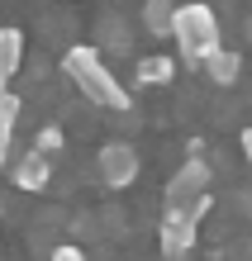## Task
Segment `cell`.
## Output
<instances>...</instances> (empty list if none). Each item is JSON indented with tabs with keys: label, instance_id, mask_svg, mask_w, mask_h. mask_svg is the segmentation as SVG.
<instances>
[{
	"label": "cell",
	"instance_id": "obj_11",
	"mask_svg": "<svg viewBox=\"0 0 252 261\" xmlns=\"http://www.w3.org/2000/svg\"><path fill=\"white\" fill-rule=\"evenodd\" d=\"M171 76H176V62H171L167 53H157V57H138V81H143V86H167Z\"/></svg>",
	"mask_w": 252,
	"mask_h": 261
},
{
	"label": "cell",
	"instance_id": "obj_12",
	"mask_svg": "<svg viewBox=\"0 0 252 261\" xmlns=\"http://www.w3.org/2000/svg\"><path fill=\"white\" fill-rule=\"evenodd\" d=\"M34 147L53 157V152H62V147H67V138H62V128H57V124H48V128H43V133L34 138Z\"/></svg>",
	"mask_w": 252,
	"mask_h": 261
},
{
	"label": "cell",
	"instance_id": "obj_4",
	"mask_svg": "<svg viewBox=\"0 0 252 261\" xmlns=\"http://www.w3.org/2000/svg\"><path fill=\"white\" fill-rule=\"evenodd\" d=\"M138 171H143V162H138V147H129V143H105L96 152V176L105 190H129Z\"/></svg>",
	"mask_w": 252,
	"mask_h": 261
},
{
	"label": "cell",
	"instance_id": "obj_2",
	"mask_svg": "<svg viewBox=\"0 0 252 261\" xmlns=\"http://www.w3.org/2000/svg\"><path fill=\"white\" fill-rule=\"evenodd\" d=\"M171 38H176V53L191 67H200L214 48H224V43H219V19H214V10L204 5V0L176 5V14H171Z\"/></svg>",
	"mask_w": 252,
	"mask_h": 261
},
{
	"label": "cell",
	"instance_id": "obj_1",
	"mask_svg": "<svg viewBox=\"0 0 252 261\" xmlns=\"http://www.w3.org/2000/svg\"><path fill=\"white\" fill-rule=\"evenodd\" d=\"M62 76L81 90V95L96 105V110H114V114H124L129 110V90H124V81L114 71H109V62L100 57V48H90V43H76V48H67L62 53Z\"/></svg>",
	"mask_w": 252,
	"mask_h": 261
},
{
	"label": "cell",
	"instance_id": "obj_14",
	"mask_svg": "<svg viewBox=\"0 0 252 261\" xmlns=\"http://www.w3.org/2000/svg\"><path fill=\"white\" fill-rule=\"evenodd\" d=\"M243 152H247V166H252V128H243Z\"/></svg>",
	"mask_w": 252,
	"mask_h": 261
},
{
	"label": "cell",
	"instance_id": "obj_6",
	"mask_svg": "<svg viewBox=\"0 0 252 261\" xmlns=\"http://www.w3.org/2000/svg\"><path fill=\"white\" fill-rule=\"evenodd\" d=\"M53 180V157L48 152H38V147H29L19 162H14V186L19 190H43Z\"/></svg>",
	"mask_w": 252,
	"mask_h": 261
},
{
	"label": "cell",
	"instance_id": "obj_8",
	"mask_svg": "<svg viewBox=\"0 0 252 261\" xmlns=\"http://www.w3.org/2000/svg\"><path fill=\"white\" fill-rule=\"evenodd\" d=\"M200 71L210 76L214 86H233V81H238V71H243V57H238V53H228V48H214V53L200 62Z\"/></svg>",
	"mask_w": 252,
	"mask_h": 261
},
{
	"label": "cell",
	"instance_id": "obj_7",
	"mask_svg": "<svg viewBox=\"0 0 252 261\" xmlns=\"http://www.w3.org/2000/svg\"><path fill=\"white\" fill-rule=\"evenodd\" d=\"M19 67H24V34L19 29H0V95L10 90Z\"/></svg>",
	"mask_w": 252,
	"mask_h": 261
},
{
	"label": "cell",
	"instance_id": "obj_9",
	"mask_svg": "<svg viewBox=\"0 0 252 261\" xmlns=\"http://www.w3.org/2000/svg\"><path fill=\"white\" fill-rule=\"evenodd\" d=\"M19 110H24V100L14 95V90H5V95H0V166L10 162V143H14V128H19Z\"/></svg>",
	"mask_w": 252,
	"mask_h": 261
},
{
	"label": "cell",
	"instance_id": "obj_3",
	"mask_svg": "<svg viewBox=\"0 0 252 261\" xmlns=\"http://www.w3.org/2000/svg\"><path fill=\"white\" fill-rule=\"evenodd\" d=\"M214 204V190L204 195V199H195V204H186V209H167L162 214V256L167 261H176V256H186L195 247V233H200V219H204V209Z\"/></svg>",
	"mask_w": 252,
	"mask_h": 261
},
{
	"label": "cell",
	"instance_id": "obj_5",
	"mask_svg": "<svg viewBox=\"0 0 252 261\" xmlns=\"http://www.w3.org/2000/svg\"><path fill=\"white\" fill-rule=\"evenodd\" d=\"M204 195H210V166H204L200 157H191L167 180V209H186V204H195V199H204Z\"/></svg>",
	"mask_w": 252,
	"mask_h": 261
},
{
	"label": "cell",
	"instance_id": "obj_10",
	"mask_svg": "<svg viewBox=\"0 0 252 261\" xmlns=\"http://www.w3.org/2000/svg\"><path fill=\"white\" fill-rule=\"evenodd\" d=\"M171 14H176V0H148L143 5V29L152 38H167L171 34Z\"/></svg>",
	"mask_w": 252,
	"mask_h": 261
},
{
	"label": "cell",
	"instance_id": "obj_13",
	"mask_svg": "<svg viewBox=\"0 0 252 261\" xmlns=\"http://www.w3.org/2000/svg\"><path fill=\"white\" fill-rule=\"evenodd\" d=\"M48 261H86V252L67 242V247H53V256H48Z\"/></svg>",
	"mask_w": 252,
	"mask_h": 261
}]
</instances>
